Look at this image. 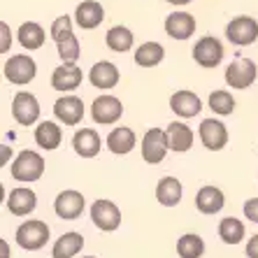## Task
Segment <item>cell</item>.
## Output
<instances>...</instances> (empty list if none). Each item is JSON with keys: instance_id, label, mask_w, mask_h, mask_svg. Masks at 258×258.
I'll use <instances>...</instances> for the list:
<instances>
[{"instance_id": "1", "label": "cell", "mask_w": 258, "mask_h": 258, "mask_svg": "<svg viewBox=\"0 0 258 258\" xmlns=\"http://www.w3.org/2000/svg\"><path fill=\"white\" fill-rule=\"evenodd\" d=\"M10 174H12L17 181H37L44 174V158L37 154V151L24 149L14 158L12 168H10Z\"/></svg>"}, {"instance_id": "2", "label": "cell", "mask_w": 258, "mask_h": 258, "mask_svg": "<svg viewBox=\"0 0 258 258\" xmlns=\"http://www.w3.org/2000/svg\"><path fill=\"white\" fill-rule=\"evenodd\" d=\"M14 237H17V244L21 249L37 251L49 242V226L44 221H40V219H28L17 228Z\"/></svg>"}, {"instance_id": "3", "label": "cell", "mask_w": 258, "mask_h": 258, "mask_svg": "<svg viewBox=\"0 0 258 258\" xmlns=\"http://www.w3.org/2000/svg\"><path fill=\"white\" fill-rule=\"evenodd\" d=\"M3 75L10 84H17V86H26L30 84L37 75V66L35 60L30 58L28 54H14L5 60L3 66Z\"/></svg>"}, {"instance_id": "4", "label": "cell", "mask_w": 258, "mask_h": 258, "mask_svg": "<svg viewBox=\"0 0 258 258\" xmlns=\"http://www.w3.org/2000/svg\"><path fill=\"white\" fill-rule=\"evenodd\" d=\"M226 37L228 42L235 47H246V44H253L258 40V21L253 17H235L228 26H226Z\"/></svg>"}, {"instance_id": "5", "label": "cell", "mask_w": 258, "mask_h": 258, "mask_svg": "<svg viewBox=\"0 0 258 258\" xmlns=\"http://www.w3.org/2000/svg\"><path fill=\"white\" fill-rule=\"evenodd\" d=\"M91 221H93V226L100 228L102 233H114L121 226V210L112 200L100 198L91 205Z\"/></svg>"}, {"instance_id": "6", "label": "cell", "mask_w": 258, "mask_h": 258, "mask_svg": "<svg viewBox=\"0 0 258 258\" xmlns=\"http://www.w3.org/2000/svg\"><path fill=\"white\" fill-rule=\"evenodd\" d=\"M140 149H142L144 163H149V165H158V163L165 158L168 149H170L165 131H161V128H149V131L142 135V144H140Z\"/></svg>"}, {"instance_id": "7", "label": "cell", "mask_w": 258, "mask_h": 258, "mask_svg": "<svg viewBox=\"0 0 258 258\" xmlns=\"http://www.w3.org/2000/svg\"><path fill=\"white\" fill-rule=\"evenodd\" d=\"M12 116L19 126H33L40 119V102L28 91H19L12 98Z\"/></svg>"}, {"instance_id": "8", "label": "cell", "mask_w": 258, "mask_h": 258, "mask_svg": "<svg viewBox=\"0 0 258 258\" xmlns=\"http://www.w3.org/2000/svg\"><path fill=\"white\" fill-rule=\"evenodd\" d=\"M91 116H93L96 123L112 126V123H116V121L123 116V105H121V100L116 96L105 93V96H98L96 100H93V105H91Z\"/></svg>"}, {"instance_id": "9", "label": "cell", "mask_w": 258, "mask_h": 258, "mask_svg": "<svg viewBox=\"0 0 258 258\" xmlns=\"http://www.w3.org/2000/svg\"><path fill=\"white\" fill-rule=\"evenodd\" d=\"M256 77H258L256 63L249 58H237L226 68V84L230 89H240V91L249 89L256 82Z\"/></svg>"}, {"instance_id": "10", "label": "cell", "mask_w": 258, "mask_h": 258, "mask_svg": "<svg viewBox=\"0 0 258 258\" xmlns=\"http://www.w3.org/2000/svg\"><path fill=\"white\" fill-rule=\"evenodd\" d=\"M223 54H226V51H223V44L212 35L200 37L198 42H196V47H193V60H196L200 68H207V70L219 66L223 60Z\"/></svg>"}, {"instance_id": "11", "label": "cell", "mask_w": 258, "mask_h": 258, "mask_svg": "<svg viewBox=\"0 0 258 258\" xmlns=\"http://www.w3.org/2000/svg\"><path fill=\"white\" fill-rule=\"evenodd\" d=\"M84 205H86V200L82 193L75 191V188H68V191H60L56 196L54 212L63 221H75V219H79V216L84 214Z\"/></svg>"}, {"instance_id": "12", "label": "cell", "mask_w": 258, "mask_h": 258, "mask_svg": "<svg viewBox=\"0 0 258 258\" xmlns=\"http://www.w3.org/2000/svg\"><path fill=\"white\" fill-rule=\"evenodd\" d=\"M200 142L205 144V149L210 151H221L228 144V128L219 119H205L198 128Z\"/></svg>"}, {"instance_id": "13", "label": "cell", "mask_w": 258, "mask_h": 258, "mask_svg": "<svg viewBox=\"0 0 258 258\" xmlns=\"http://www.w3.org/2000/svg\"><path fill=\"white\" fill-rule=\"evenodd\" d=\"M54 116L66 126H79L84 119V100L77 96H63L54 102Z\"/></svg>"}, {"instance_id": "14", "label": "cell", "mask_w": 258, "mask_h": 258, "mask_svg": "<svg viewBox=\"0 0 258 258\" xmlns=\"http://www.w3.org/2000/svg\"><path fill=\"white\" fill-rule=\"evenodd\" d=\"M5 205L14 216H28L30 212L37 207V196H35V191L28 186H17L10 191Z\"/></svg>"}, {"instance_id": "15", "label": "cell", "mask_w": 258, "mask_h": 258, "mask_svg": "<svg viewBox=\"0 0 258 258\" xmlns=\"http://www.w3.org/2000/svg\"><path fill=\"white\" fill-rule=\"evenodd\" d=\"M119 68L112 63V60H98L96 66L89 70V82L91 86H96V89H102V91H107V89H114L116 84H119Z\"/></svg>"}, {"instance_id": "16", "label": "cell", "mask_w": 258, "mask_h": 258, "mask_svg": "<svg viewBox=\"0 0 258 258\" xmlns=\"http://www.w3.org/2000/svg\"><path fill=\"white\" fill-rule=\"evenodd\" d=\"M170 109H172L177 116H181V119H191V116L200 114L203 100H200L193 91L181 89V91H177V93L170 96Z\"/></svg>"}, {"instance_id": "17", "label": "cell", "mask_w": 258, "mask_h": 258, "mask_svg": "<svg viewBox=\"0 0 258 258\" xmlns=\"http://www.w3.org/2000/svg\"><path fill=\"white\" fill-rule=\"evenodd\" d=\"M82 79H84V72L79 70L77 66L63 63V66H58L51 72V89L60 91V93H70V91L79 89Z\"/></svg>"}, {"instance_id": "18", "label": "cell", "mask_w": 258, "mask_h": 258, "mask_svg": "<svg viewBox=\"0 0 258 258\" xmlns=\"http://www.w3.org/2000/svg\"><path fill=\"white\" fill-rule=\"evenodd\" d=\"M102 19H105V10H102V5L98 0H84L75 10V24L84 30L98 28L102 24Z\"/></svg>"}, {"instance_id": "19", "label": "cell", "mask_w": 258, "mask_h": 258, "mask_svg": "<svg viewBox=\"0 0 258 258\" xmlns=\"http://www.w3.org/2000/svg\"><path fill=\"white\" fill-rule=\"evenodd\" d=\"M165 33L172 40H188L196 33V17L188 12H174L165 19Z\"/></svg>"}, {"instance_id": "20", "label": "cell", "mask_w": 258, "mask_h": 258, "mask_svg": "<svg viewBox=\"0 0 258 258\" xmlns=\"http://www.w3.org/2000/svg\"><path fill=\"white\" fill-rule=\"evenodd\" d=\"M100 135H98L93 128H79L72 138V149L77 151V156L82 158H93L100 154Z\"/></svg>"}, {"instance_id": "21", "label": "cell", "mask_w": 258, "mask_h": 258, "mask_svg": "<svg viewBox=\"0 0 258 258\" xmlns=\"http://www.w3.org/2000/svg\"><path fill=\"white\" fill-rule=\"evenodd\" d=\"M105 144H107V149L112 151V154H116V156H126V154H131V151L135 149L138 138H135V131H133V128L116 126L114 131L107 135Z\"/></svg>"}, {"instance_id": "22", "label": "cell", "mask_w": 258, "mask_h": 258, "mask_svg": "<svg viewBox=\"0 0 258 258\" xmlns=\"http://www.w3.org/2000/svg\"><path fill=\"white\" fill-rule=\"evenodd\" d=\"M226 205V196H223L221 188L216 186H203L198 193H196V210L200 214H219Z\"/></svg>"}, {"instance_id": "23", "label": "cell", "mask_w": 258, "mask_h": 258, "mask_svg": "<svg viewBox=\"0 0 258 258\" xmlns=\"http://www.w3.org/2000/svg\"><path fill=\"white\" fill-rule=\"evenodd\" d=\"M60 140H63V131L56 121H40L35 126V144L40 149L54 151L60 147Z\"/></svg>"}, {"instance_id": "24", "label": "cell", "mask_w": 258, "mask_h": 258, "mask_svg": "<svg viewBox=\"0 0 258 258\" xmlns=\"http://www.w3.org/2000/svg\"><path fill=\"white\" fill-rule=\"evenodd\" d=\"M165 135H168L170 149L177 151V154H184V151H188L193 147V131L181 121H172L165 128Z\"/></svg>"}, {"instance_id": "25", "label": "cell", "mask_w": 258, "mask_h": 258, "mask_svg": "<svg viewBox=\"0 0 258 258\" xmlns=\"http://www.w3.org/2000/svg\"><path fill=\"white\" fill-rule=\"evenodd\" d=\"M84 249V237L79 233H63L51 246V258H72Z\"/></svg>"}, {"instance_id": "26", "label": "cell", "mask_w": 258, "mask_h": 258, "mask_svg": "<svg viewBox=\"0 0 258 258\" xmlns=\"http://www.w3.org/2000/svg\"><path fill=\"white\" fill-rule=\"evenodd\" d=\"M181 181L177 177H163L156 186V200L163 205V207H177L181 200Z\"/></svg>"}, {"instance_id": "27", "label": "cell", "mask_w": 258, "mask_h": 258, "mask_svg": "<svg viewBox=\"0 0 258 258\" xmlns=\"http://www.w3.org/2000/svg\"><path fill=\"white\" fill-rule=\"evenodd\" d=\"M19 44L24 49H28V51H35V49H40L44 44V40H47V33H44V28L40 24H35V21H26V24H21V28H19Z\"/></svg>"}, {"instance_id": "28", "label": "cell", "mask_w": 258, "mask_h": 258, "mask_svg": "<svg viewBox=\"0 0 258 258\" xmlns=\"http://www.w3.org/2000/svg\"><path fill=\"white\" fill-rule=\"evenodd\" d=\"M133 42H135V37H133V33L126 26H112V28L107 30V35H105V44H107L112 51H116V54L131 51Z\"/></svg>"}, {"instance_id": "29", "label": "cell", "mask_w": 258, "mask_h": 258, "mask_svg": "<svg viewBox=\"0 0 258 258\" xmlns=\"http://www.w3.org/2000/svg\"><path fill=\"white\" fill-rule=\"evenodd\" d=\"M163 58H165V49L158 42H144V44H140L138 51H135V63H138L140 68H154V66H158Z\"/></svg>"}, {"instance_id": "30", "label": "cell", "mask_w": 258, "mask_h": 258, "mask_svg": "<svg viewBox=\"0 0 258 258\" xmlns=\"http://www.w3.org/2000/svg\"><path fill=\"white\" fill-rule=\"evenodd\" d=\"M219 237H221L226 244H240L244 240V223L235 216H226L219 223Z\"/></svg>"}, {"instance_id": "31", "label": "cell", "mask_w": 258, "mask_h": 258, "mask_svg": "<svg viewBox=\"0 0 258 258\" xmlns=\"http://www.w3.org/2000/svg\"><path fill=\"white\" fill-rule=\"evenodd\" d=\"M177 253H179L181 258H203V253H205L203 237L196 233L181 235L179 240H177Z\"/></svg>"}, {"instance_id": "32", "label": "cell", "mask_w": 258, "mask_h": 258, "mask_svg": "<svg viewBox=\"0 0 258 258\" xmlns=\"http://www.w3.org/2000/svg\"><path fill=\"white\" fill-rule=\"evenodd\" d=\"M210 109L214 114H221V116H228L235 112V98L230 91L226 89H219V91H212L210 93Z\"/></svg>"}, {"instance_id": "33", "label": "cell", "mask_w": 258, "mask_h": 258, "mask_svg": "<svg viewBox=\"0 0 258 258\" xmlns=\"http://www.w3.org/2000/svg\"><path fill=\"white\" fill-rule=\"evenodd\" d=\"M49 35H51V40H54L56 44L66 42L68 37L75 35V33H72V19L68 17V14L54 19V24H51V28H49Z\"/></svg>"}, {"instance_id": "34", "label": "cell", "mask_w": 258, "mask_h": 258, "mask_svg": "<svg viewBox=\"0 0 258 258\" xmlns=\"http://www.w3.org/2000/svg\"><path fill=\"white\" fill-rule=\"evenodd\" d=\"M56 47H58V56H60V60H63V63L75 66V63L79 60V40H77V35L68 37L66 42L56 44Z\"/></svg>"}, {"instance_id": "35", "label": "cell", "mask_w": 258, "mask_h": 258, "mask_svg": "<svg viewBox=\"0 0 258 258\" xmlns=\"http://www.w3.org/2000/svg\"><path fill=\"white\" fill-rule=\"evenodd\" d=\"M244 216L249 221L258 223V198H249L244 203Z\"/></svg>"}, {"instance_id": "36", "label": "cell", "mask_w": 258, "mask_h": 258, "mask_svg": "<svg viewBox=\"0 0 258 258\" xmlns=\"http://www.w3.org/2000/svg\"><path fill=\"white\" fill-rule=\"evenodd\" d=\"M0 33H3V42H0V54H7V51H10V44H12V35H10V28H7L5 21L0 24Z\"/></svg>"}, {"instance_id": "37", "label": "cell", "mask_w": 258, "mask_h": 258, "mask_svg": "<svg viewBox=\"0 0 258 258\" xmlns=\"http://www.w3.org/2000/svg\"><path fill=\"white\" fill-rule=\"evenodd\" d=\"M246 256H249V258H258V235H253L251 240L246 242Z\"/></svg>"}, {"instance_id": "38", "label": "cell", "mask_w": 258, "mask_h": 258, "mask_svg": "<svg viewBox=\"0 0 258 258\" xmlns=\"http://www.w3.org/2000/svg\"><path fill=\"white\" fill-rule=\"evenodd\" d=\"M168 3H170V5H177V7H179V5H188L191 0H168Z\"/></svg>"}, {"instance_id": "39", "label": "cell", "mask_w": 258, "mask_h": 258, "mask_svg": "<svg viewBox=\"0 0 258 258\" xmlns=\"http://www.w3.org/2000/svg\"><path fill=\"white\" fill-rule=\"evenodd\" d=\"M0 246H3V258H10V253H7V242L3 240L0 242Z\"/></svg>"}, {"instance_id": "40", "label": "cell", "mask_w": 258, "mask_h": 258, "mask_svg": "<svg viewBox=\"0 0 258 258\" xmlns=\"http://www.w3.org/2000/svg\"><path fill=\"white\" fill-rule=\"evenodd\" d=\"M82 258H96V256H82Z\"/></svg>"}]
</instances>
